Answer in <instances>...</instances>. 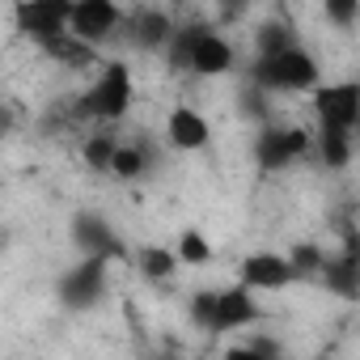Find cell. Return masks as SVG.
I'll return each mask as SVG.
<instances>
[{
    "mask_svg": "<svg viewBox=\"0 0 360 360\" xmlns=\"http://www.w3.org/2000/svg\"><path fill=\"white\" fill-rule=\"evenodd\" d=\"M115 144H119V140H115L110 131H94V136L81 144L85 165H89V169H98V174H106V169H110V153H115Z\"/></svg>",
    "mask_w": 360,
    "mask_h": 360,
    "instance_id": "21",
    "label": "cell"
},
{
    "mask_svg": "<svg viewBox=\"0 0 360 360\" xmlns=\"http://www.w3.org/2000/svg\"><path fill=\"white\" fill-rule=\"evenodd\" d=\"M131 94H136L131 68L123 60H110V64H102V72L85 89V98L77 102V115L81 119H98V123H115V119H123L131 110Z\"/></svg>",
    "mask_w": 360,
    "mask_h": 360,
    "instance_id": "2",
    "label": "cell"
},
{
    "mask_svg": "<svg viewBox=\"0 0 360 360\" xmlns=\"http://www.w3.org/2000/svg\"><path fill=\"white\" fill-rule=\"evenodd\" d=\"M39 43H43V51H47L56 64H68V68H89V64H94V47L81 43V39H72L68 30H60V34H51V39H39Z\"/></svg>",
    "mask_w": 360,
    "mask_h": 360,
    "instance_id": "15",
    "label": "cell"
},
{
    "mask_svg": "<svg viewBox=\"0 0 360 360\" xmlns=\"http://www.w3.org/2000/svg\"><path fill=\"white\" fill-rule=\"evenodd\" d=\"M322 13L335 30H352L360 18V0H322Z\"/></svg>",
    "mask_w": 360,
    "mask_h": 360,
    "instance_id": "23",
    "label": "cell"
},
{
    "mask_svg": "<svg viewBox=\"0 0 360 360\" xmlns=\"http://www.w3.org/2000/svg\"><path fill=\"white\" fill-rule=\"evenodd\" d=\"M318 157L326 169H347L352 165V131L318 127Z\"/></svg>",
    "mask_w": 360,
    "mask_h": 360,
    "instance_id": "17",
    "label": "cell"
},
{
    "mask_svg": "<svg viewBox=\"0 0 360 360\" xmlns=\"http://www.w3.org/2000/svg\"><path fill=\"white\" fill-rule=\"evenodd\" d=\"M106 267H110L106 259L81 255V263L60 276V301H64L68 309H89V305H98L102 292H106Z\"/></svg>",
    "mask_w": 360,
    "mask_h": 360,
    "instance_id": "4",
    "label": "cell"
},
{
    "mask_svg": "<svg viewBox=\"0 0 360 360\" xmlns=\"http://www.w3.org/2000/svg\"><path fill=\"white\" fill-rule=\"evenodd\" d=\"M148 148L144 144H115V153H110V169L106 174H115V178H123V183H136V178H144L148 174Z\"/></svg>",
    "mask_w": 360,
    "mask_h": 360,
    "instance_id": "16",
    "label": "cell"
},
{
    "mask_svg": "<svg viewBox=\"0 0 360 360\" xmlns=\"http://www.w3.org/2000/svg\"><path fill=\"white\" fill-rule=\"evenodd\" d=\"M318 276H322L326 292H335V297H343V301H352V297L360 292V263H356V238H352V233H347V246H343L339 255H326V259H322Z\"/></svg>",
    "mask_w": 360,
    "mask_h": 360,
    "instance_id": "12",
    "label": "cell"
},
{
    "mask_svg": "<svg viewBox=\"0 0 360 360\" xmlns=\"http://www.w3.org/2000/svg\"><path fill=\"white\" fill-rule=\"evenodd\" d=\"M119 26H123V13L115 0H72V9H68V34L89 47L106 43Z\"/></svg>",
    "mask_w": 360,
    "mask_h": 360,
    "instance_id": "5",
    "label": "cell"
},
{
    "mask_svg": "<svg viewBox=\"0 0 360 360\" xmlns=\"http://www.w3.org/2000/svg\"><path fill=\"white\" fill-rule=\"evenodd\" d=\"M292 43H297V34L288 22H259V30H255V56H276Z\"/></svg>",
    "mask_w": 360,
    "mask_h": 360,
    "instance_id": "19",
    "label": "cell"
},
{
    "mask_svg": "<svg viewBox=\"0 0 360 360\" xmlns=\"http://www.w3.org/2000/svg\"><path fill=\"white\" fill-rule=\"evenodd\" d=\"M314 115H318V127H339V131H356V119H360V89L352 81H339V85H314Z\"/></svg>",
    "mask_w": 360,
    "mask_h": 360,
    "instance_id": "6",
    "label": "cell"
},
{
    "mask_svg": "<svg viewBox=\"0 0 360 360\" xmlns=\"http://www.w3.org/2000/svg\"><path fill=\"white\" fill-rule=\"evenodd\" d=\"M13 131H18V110H13L9 102H0V140L13 136Z\"/></svg>",
    "mask_w": 360,
    "mask_h": 360,
    "instance_id": "26",
    "label": "cell"
},
{
    "mask_svg": "<svg viewBox=\"0 0 360 360\" xmlns=\"http://www.w3.org/2000/svg\"><path fill=\"white\" fill-rule=\"evenodd\" d=\"M68 9H72V0H18L13 22L30 39H51L68 30Z\"/></svg>",
    "mask_w": 360,
    "mask_h": 360,
    "instance_id": "8",
    "label": "cell"
},
{
    "mask_svg": "<svg viewBox=\"0 0 360 360\" xmlns=\"http://www.w3.org/2000/svg\"><path fill=\"white\" fill-rule=\"evenodd\" d=\"M165 136H169L174 148L200 153V148H208V140H212V123H208L195 106H174L169 119H165Z\"/></svg>",
    "mask_w": 360,
    "mask_h": 360,
    "instance_id": "13",
    "label": "cell"
},
{
    "mask_svg": "<svg viewBox=\"0 0 360 360\" xmlns=\"http://www.w3.org/2000/svg\"><path fill=\"white\" fill-rule=\"evenodd\" d=\"M212 314H217V288H200L191 297V322L200 330H212Z\"/></svg>",
    "mask_w": 360,
    "mask_h": 360,
    "instance_id": "24",
    "label": "cell"
},
{
    "mask_svg": "<svg viewBox=\"0 0 360 360\" xmlns=\"http://www.w3.org/2000/svg\"><path fill=\"white\" fill-rule=\"evenodd\" d=\"M318 77H322L318 60L301 43H292L276 56H255V64H250V81L263 94H305L318 85Z\"/></svg>",
    "mask_w": 360,
    "mask_h": 360,
    "instance_id": "1",
    "label": "cell"
},
{
    "mask_svg": "<svg viewBox=\"0 0 360 360\" xmlns=\"http://www.w3.org/2000/svg\"><path fill=\"white\" fill-rule=\"evenodd\" d=\"M309 131L305 127H284V123H267L263 131H259V140H255V161H259V169H267V174H280V169H288V165H297L301 157H309Z\"/></svg>",
    "mask_w": 360,
    "mask_h": 360,
    "instance_id": "3",
    "label": "cell"
},
{
    "mask_svg": "<svg viewBox=\"0 0 360 360\" xmlns=\"http://www.w3.org/2000/svg\"><path fill=\"white\" fill-rule=\"evenodd\" d=\"M322 259H326V250H322L318 242H297V246L288 250V267H292L297 280H301V276H318Z\"/></svg>",
    "mask_w": 360,
    "mask_h": 360,
    "instance_id": "22",
    "label": "cell"
},
{
    "mask_svg": "<svg viewBox=\"0 0 360 360\" xmlns=\"http://www.w3.org/2000/svg\"><path fill=\"white\" fill-rule=\"evenodd\" d=\"M174 255H178V263H187V267H208V263H212V246H208V238L195 233V229H187L183 238H178Z\"/></svg>",
    "mask_w": 360,
    "mask_h": 360,
    "instance_id": "20",
    "label": "cell"
},
{
    "mask_svg": "<svg viewBox=\"0 0 360 360\" xmlns=\"http://www.w3.org/2000/svg\"><path fill=\"white\" fill-rule=\"evenodd\" d=\"M72 242H77L81 255H98V259H106V263L127 259V246L115 238V229H110L98 212H81V217H72Z\"/></svg>",
    "mask_w": 360,
    "mask_h": 360,
    "instance_id": "10",
    "label": "cell"
},
{
    "mask_svg": "<svg viewBox=\"0 0 360 360\" xmlns=\"http://www.w3.org/2000/svg\"><path fill=\"white\" fill-rule=\"evenodd\" d=\"M238 276H242V284L255 288V292H276V288H288V284L297 280L292 267H288V255H276V250H255V255H246L242 267H238Z\"/></svg>",
    "mask_w": 360,
    "mask_h": 360,
    "instance_id": "9",
    "label": "cell"
},
{
    "mask_svg": "<svg viewBox=\"0 0 360 360\" xmlns=\"http://www.w3.org/2000/svg\"><path fill=\"white\" fill-rule=\"evenodd\" d=\"M233 64H238L233 43H229L225 34H217V30L200 26V30H195V39H191L187 72H195V77H225V72H233Z\"/></svg>",
    "mask_w": 360,
    "mask_h": 360,
    "instance_id": "7",
    "label": "cell"
},
{
    "mask_svg": "<svg viewBox=\"0 0 360 360\" xmlns=\"http://www.w3.org/2000/svg\"><path fill=\"white\" fill-rule=\"evenodd\" d=\"M238 356H280V343L267 339V335H255L246 347H238Z\"/></svg>",
    "mask_w": 360,
    "mask_h": 360,
    "instance_id": "25",
    "label": "cell"
},
{
    "mask_svg": "<svg viewBox=\"0 0 360 360\" xmlns=\"http://www.w3.org/2000/svg\"><path fill=\"white\" fill-rule=\"evenodd\" d=\"M123 22H127V34H131V43L140 51H161L169 43V34H174V18L165 9H140V13H131Z\"/></svg>",
    "mask_w": 360,
    "mask_h": 360,
    "instance_id": "14",
    "label": "cell"
},
{
    "mask_svg": "<svg viewBox=\"0 0 360 360\" xmlns=\"http://www.w3.org/2000/svg\"><path fill=\"white\" fill-rule=\"evenodd\" d=\"M0 250H5V238H0Z\"/></svg>",
    "mask_w": 360,
    "mask_h": 360,
    "instance_id": "28",
    "label": "cell"
},
{
    "mask_svg": "<svg viewBox=\"0 0 360 360\" xmlns=\"http://www.w3.org/2000/svg\"><path fill=\"white\" fill-rule=\"evenodd\" d=\"M263 318V305L255 301V288L246 284H233L225 292H217V314H212V330H238V326H250Z\"/></svg>",
    "mask_w": 360,
    "mask_h": 360,
    "instance_id": "11",
    "label": "cell"
},
{
    "mask_svg": "<svg viewBox=\"0 0 360 360\" xmlns=\"http://www.w3.org/2000/svg\"><path fill=\"white\" fill-rule=\"evenodd\" d=\"M225 5H229V9H242V5H246V0H225Z\"/></svg>",
    "mask_w": 360,
    "mask_h": 360,
    "instance_id": "27",
    "label": "cell"
},
{
    "mask_svg": "<svg viewBox=\"0 0 360 360\" xmlns=\"http://www.w3.org/2000/svg\"><path fill=\"white\" fill-rule=\"evenodd\" d=\"M136 267H140V276L144 280H169L178 267H183V263H178V255L169 250V246H144L140 255H136Z\"/></svg>",
    "mask_w": 360,
    "mask_h": 360,
    "instance_id": "18",
    "label": "cell"
}]
</instances>
